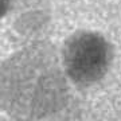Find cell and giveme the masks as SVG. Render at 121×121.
<instances>
[{
  "mask_svg": "<svg viewBox=\"0 0 121 121\" xmlns=\"http://www.w3.org/2000/svg\"><path fill=\"white\" fill-rule=\"evenodd\" d=\"M12 3L13 0H0V17L7 13V11L11 8Z\"/></svg>",
  "mask_w": 121,
  "mask_h": 121,
  "instance_id": "1",
  "label": "cell"
}]
</instances>
